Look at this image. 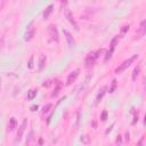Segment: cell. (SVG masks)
Returning <instances> with one entry per match:
<instances>
[{
    "instance_id": "26",
    "label": "cell",
    "mask_w": 146,
    "mask_h": 146,
    "mask_svg": "<svg viewBox=\"0 0 146 146\" xmlns=\"http://www.w3.org/2000/svg\"><path fill=\"white\" fill-rule=\"evenodd\" d=\"M59 1H61L62 4H64V5H66V3H67V1H66V0H59Z\"/></svg>"
},
{
    "instance_id": "15",
    "label": "cell",
    "mask_w": 146,
    "mask_h": 146,
    "mask_svg": "<svg viewBox=\"0 0 146 146\" xmlns=\"http://www.w3.org/2000/svg\"><path fill=\"white\" fill-rule=\"evenodd\" d=\"M37 94H38V90H36V89L30 90V91H29V94H28V99L32 101V99H33V98L37 96Z\"/></svg>"
},
{
    "instance_id": "1",
    "label": "cell",
    "mask_w": 146,
    "mask_h": 146,
    "mask_svg": "<svg viewBox=\"0 0 146 146\" xmlns=\"http://www.w3.org/2000/svg\"><path fill=\"white\" fill-rule=\"evenodd\" d=\"M102 53H104V49H99V50H97L96 53H89L88 55H87V57H86V61H85V63H86V67H91L95 63H96V61H97V58L99 57V54H102Z\"/></svg>"
},
{
    "instance_id": "17",
    "label": "cell",
    "mask_w": 146,
    "mask_h": 146,
    "mask_svg": "<svg viewBox=\"0 0 146 146\" xmlns=\"http://www.w3.org/2000/svg\"><path fill=\"white\" fill-rule=\"evenodd\" d=\"M45 64H46V56H45V55H42V56H41V58H40V65H39V68H40V70H42V68H43V66H45Z\"/></svg>"
},
{
    "instance_id": "22",
    "label": "cell",
    "mask_w": 146,
    "mask_h": 146,
    "mask_svg": "<svg viewBox=\"0 0 146 146\" xmlns=\"http://www.w3.org/2000/svg\"><path fill=\"white\" fill-rule=\"evenodd\" d=\"M116 143H118V144H122V138H121V136H120V135H119V136H118V138H116Z\"/></svg>"
},
{
    "instance_id": "8",
    "label": "cell",
    "mask_w": 146,
    "mask_h": 146,
    "mask_svg": "<svg viewBox=\"0 0 146 146\" xmlns=\"http://www.w3.org/2000/svg\"><path fill=\"white\" fill-rule=\"evenodd\" d=\"M26 124H28V120L24 119L23 122H22V124H21V127H20V130H18V132H17V136H16V140H15V141H20V140L22 139L23 134H24L25 128H26Z\"/></svg>"
},
{
    "instance_id": "18",
    "label": "cell",
    "mask_w": 146,
    "mask_h": 146,
    "mask_svg": "<svg viewBox=\"0 0 146 146\" xmlns=\"http://www.w3.org/2000/svg\"><path fill=\"white\" fill-rule=\"evenodd\" d=\"M51 106H53L51 104H47V105H45V106H43V109H42V115H45L46 113H48V112H49V110L51 109Z\"/></svg>"
},
{
    "instance_id": "10",
    "label": "cell",
    "mask_w": 146,
    "mask_h": 146,
    "mask_svg": "<svg viewBox=\"0 0 146 146\" xmlns=\"http://www.w3.org/2000/svg\"><path fill=\"white\" fill-rule=\"evenodd\" d=\"M145 21H141V23H140V26H139V29H138V32H137V39H141L144 36H145Z\"/></svg>"
},
{
    "instance_id": "12",
    "label": "cell",
    "mask_w": 146,
    "mask_h": 146,
    "mask_svg": "<svg viewBox=\"0 0 146 146\" xmlns=\"http://www.w3.org/2000/svg\"><path fill=\"white\" fill-rule=\"evenodd\" d=\"M53 8H54L53 5H49V6L46 8V11H45V13H43V18H45V20H47V18L50 16V14L53 13Z\"/></svg>"
},
{
    "instance_id": "24",
    "label": "cell",
    "mask_w": 146,
    "mask_h": 146,
    "mask_svg": "<svg viewBox=\"0 0 146 146\" xmlns=\"http://www.w3.org/2000/svg\"><path fill=\"white\" fill-rule=\"evenodd\" d=\"M127 30H129V25H126V26H123V29H122V33H124Z\"/></svg>"
},
{
    "instance_id": "13",
    "label": "cell",
    "mask_w": 146,
    "mask_h": 146,
    "mask_svg": "<svg viewBox=\"0 0 146 146\" xmlns=\"http://www.w3.org/2000/svg\"><path fill=\"white\" fill-rule=\"evenodd\" d=\"M16 124H17L16 119H15V118H12V119L9 120V131H13V130L15 129Z\"/></svg>"
},
{
    "instance_id": "2",
    "label": "cell",
    "mask_w": 146,
    "mask_h": 146,
    "mask_svg": "<svg viewBox=\"0 0 146 146\" xmlns=\"http://www.w3.org/2000/svg\"><path fill=\"white\" fill-rule=\"evenodd\" d=\"M138 58V55H134L132 57H130V58H128V59H126L122 64H120L116 68H115V73L116 74H121V73L123 72V71H126L131 64H132V62L135 61V59H137Z\"/></svg>"
},
{
    "instance_id": "3",
    "label": "cell",
    "mask_w": 146,
    "mask_h": 146,
    "mask_svg": "<svg viewBox=\"0 0 146 146\" xmlns=\"http://www.w3.org/2000/svg\"><path fill=\"white\" fill-rule=\"evenodd\" d=\"M34 34H36V29L33 26V22H31L30 25L28 26V30H26L25 34H24V40L25 41H31L33 39Z\"/></svg>"
},
{
    "instance_id": "16",
    "label": "cell",
    "mask_w": 146,
    "mask_h": 146,
    "mask_svg": "<svg viewBox=\"0 0 146 146\" xmlns=\"http://www.w3.org/2000/svg\"><path fill=\"white\" fill-rule=\"evenodd\" d=\"M61 89H62V84H61V82H58V84H57V87H56V88L54 89V93L51 94V96H53V97H55V96H57V95L59 94V91H61Z\"/></svg>"
},
{
    "instance_id": "27",
    "label": "cell",
    "mask_w": 146,
    "mask_h": 146,
    "mask_svg": "<svg viewBox=\"0 0 146 146\" xmlns=\"http://www.w3.org/2000/svg\"><path fill=\"white\" fill-rule=\"evenodd\" d=\"M0 90H1V79H0Z\"/></svg>"
},
{
    "instance_id": "20",
    "label": "cell",
    "mask_w": 146,
    "mask_h": 146,
    "mask_svg": "<svg viewBox=\"0 0 146 146\" xmlns=\"http://www.w3.org/2000/svg\"><path fill=\"white\" fill-rule=\"evenodd\" d=\"M106 118H107V112H106V111H104V112L102 113L101 119H102V121H105V120H106Z\"/></svg>"
},
{
    "instance_id": "21",
    "label": "cell",
    "mask_w": 146,
    "mask_h": 146,
    "mask_svg": "<svg viewBox=\"0 0 146 146\" xmlns=\"http://www.w3.org/2000/svg\"><path fill=\"white\" fill-rule=\"evenodd\" d=\"M38 109H39V106H38V105H33V106H31V111H32V112L37 111Z\"/></svg>"
},
{
    "instance_id": "25",
    "label": "cell",
    "mask_w": 146,
    "mask_h": 146,
    "mask_svg": "<svg viewBox=\"0 0 146 146\" xmlns=\"http://www.w3.org/2000/svg\"><path fill=\"white\" fill-rule=\"evenodd\" d=\"M32 62H33V57L30 58V63H29V67L30 68H32Z\"/></svg>"
},
{
    "instance_id": "23",
    "label": "cell",
    "mask_w": 146,
    "mask_h": 146,
    "mask_svg": "<svg viewBox=\"0 0 146 146\" xmlns=\"http://www.w3.org/2000/svg\"><path fill=\"white\" fill-rule=\"evenodd\" d=\"M129 136H130L129 131H126V140H127V141H129V139H130V138H129Z\"/></svg>"
},
{
    "instance_id": "7",
    "label": "cell",
    "mask_w": 146,
    "mask_h": 146,
    "mask_svg": "<svg viewBox=\"0 0 146 146\" xmlns=\"http://www.w3.org/2000/svg\"><path fill=\"white\" fill-rule=\"evenodd\" d=\"M65 16H66V18L68 20V22L73 25V28H74L77 31H79V25H78V23L76 22L74 17H73V15H72V13L70 12V9H65Z\"/></svg>"
},
{
    "instance_id": "4",
    "label": "cell",
    "mask_w": 146,
    "mask_h": 146,
    "mask_svg": "<svg viewBox=\"0 0 146 146\" xmlns=\"http://www.w3.org/2000/svg\"><path fill=\"white\" fill-rule=\"evenodd\" d=\"M116 42H118V37H114L113 40H112V42H111V46H110V48H109V50H107V53L105 55V62H107L109 59H111V57H112V55H113V53L115 50Z\"/></svg>"
},
{
    "instance_id": "11",
    "label": "cell",
    "mask_w": 146,
    "mask_h": 146,
    "mask_svg": "<svg viewBox=\"0 0 146 146\" xmlns=\"http://www.w3.org/2000/svg\"><path fill=\"white\" fill-rule=\"evenodd\" d=\"M106 90V86H104V87H102V89H101V93L97 95V97H96V104H98L102 99H103V97H104V95H105V91Z\"/></svg>"
},
{
    "instance_id": "9",
    "label": "cell",
    "mask_w": 146,
    "mask_h": 146,
    "mask_svg": "<svg viewBox=\"0 0 146 146\" xmlns=\"http://www.w3.org/2000/svg\"><path fill=\"white\" fill-rule=\"evenodd\" d=\"M64 36H65V38H66V41H67V45H68V47H70V48L74 47L76 42H74V39H73L72 34H71V33H70L68 31L64 30Z\"/></svg>"
},
{
    "instance_id": "5",
    "label": "cell",
    "mask_w": 146,
    "mask_h": 146,
    "mask_svg": "<svg viewBox=\"0 0 146 146\" xmlns=\"http://www.w3.org/2000/svg\"><path fill=\"white\" fill-rule=\"evenodd\" d=\"M48 32H49V36H50V39L55 42H58L59 41V34H58V31H57V28L55 25H49L48 28Z\"/></svg>"
},
{
    "instance_id": "19",
    "label": "cell",
    "mask_w": 146,
    "mask_h": 146,
    "mask_svg": "<svg viewBox=\"0 0 146 146\" xmlns=\"http://www.w3.org/2000/svg\"><path fill=\"white\" fill-rule=\"evenodd\" d=\"M115 87H116V80H113V82H112V87L110 88V93H113V91H114V89H115Z\"/></svg>"
},
{
    "instance_id": "6",
    "label": "cell",
    "mask_w": 146,
    "mask_h": 146,
    "mask_svg": "<svg viewBox=\"0 0 146 146\" xmlns=\"http://www.w3.org/2000/svg\"><path fill=\"white\" fill-rule=\"evenodd\" d=\"M79 73H80V70H79V68L73 71V72L71 73V74L67 77V80H66V86H70V85H72L73 82H74V81L77 80V78L79 77Z\"/></svg>"
},
{
    "instance_id": "14",
    "label": "cell",
    "mask_w": 146,
    "mask_h": 146,
    "mask_svg": "<svg viewBox=\"0 0 146 146\" xmlns=\"http://www.w3.org/2000/svg\"><path fill=\"white\" fill-rule=\"evenodd\" d=\"M139 72H140V66L135 67V70H134V72H132V81H136V79H137V77H138V74H139Z\"/></svg>"
}]
</instances>
